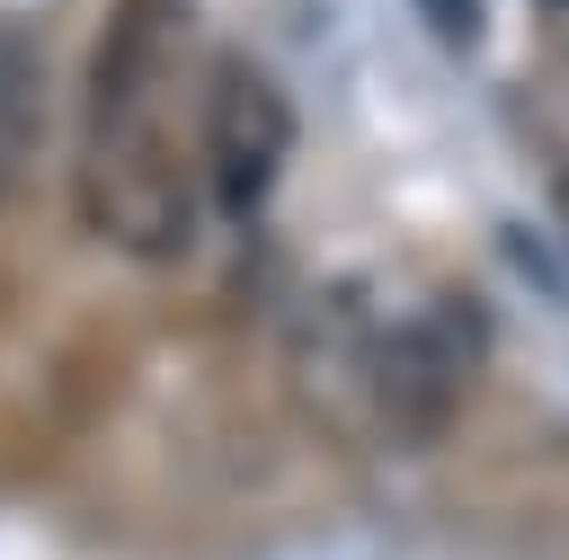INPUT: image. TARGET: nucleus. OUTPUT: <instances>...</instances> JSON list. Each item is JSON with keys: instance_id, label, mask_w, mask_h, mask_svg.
Listing matches in <instances>:
<instances>
[{"instance_id": "nucleus-1", "label": "nucleus", "mask_w": 569, "mask_h": 560, "mask_svg": "<svg viewBox=\"0 0 569 560\" xmlns=\"http://www.w3.org/2000/svg\"><path fill=\"white\" fill-rule=\"evenodd\" d=\"M71 204L80 222L133 258L169 267L196 240V80H187V9L178 0H116L71 124Z\"/></svg>"}, {"instance_id": "nucleus-2", "label": "nucleus", "mask_w": 569, "mask_h": 560, "mask_svg": "<svg viewBox=\"0 0 569 560\" xmlns=\"http://www.w3.org/2000/svg\"><path fill=\"white\" fill-rule=\"evenodd\" d=\"M293 160V98L258 53H196V196L249 222Z\"/></svg>"}, {"instance_id": "nucleus-3", "label": "nucleus", "mask_w": 569, "mask_h": 560, "mask_svg": "<svg viewBox=\"0 0 569 560\" xmlns=\"http://www.w3.org/2000/svg\"><path fill=\"white\" fill-rule=\"evenodd\" d=\"M382 320L391 302L356 276H311L293 293L284 320V364H293V400L338 427V436H373V364H382Z\"/></svg>"}, {"instance_id": "nucleus-4", "label": "nucleus", "mask_w": 569, "mask_h": 560, "mask_svg": "<svg viewBox=\"0 0 569 560\" xmlns=\"http://www.w3.org/2000/svg\"><path fill=\"white\" fill-rule=\"evenodd\" d=\"M471 364H480L471 311H453V302L391 311L382 320V364H373V436H400V444L445 436L462 391H471Z\"/></svg>"}, {"instance_id": "nucleus-5", "label": "nucleus", "mask_w": 569, "mask_h": 560, "mask_svg": "<svg viewBox=\"0 0 569 560\" xmlns=\"http://www.w3.org/2000/svg\"><path fill=\"white\" fill-rule=\"evenodd\" d=\"M36 142H44V62L18 27H0V204L18 196Z\"/></svg>"}, {"instance_id": "nucleus-6", "label": "nucleus", "mask_w": 569, "mask_h": 560, "mask_svg": "<svg viewBox=\"0 0 569 560\" xmlns=\"http://www.w3.org/2000/svg\"><path fill=\"white\" fill-rule=\"evenodd\" d=\"M418 18H427L445 44H471V36H480V0H418Z\"/></svg>"}, {"instance_id": "nucleus-7", "label": "nucleus", "mask_w": 569, "mask_h": 560, "mask_svg": "<svg viewBox=\"0 0 569 560\" xmlns=\"http://www.w3.org/2000/svg\"><path fill=\"white\" fill-rule=\"evenodd\" d=\"M533 27H542L560 53H569V0H533Z\"/></svg>"}, {"instance_id": "nucleus-8", "label": "nucleus", "mask_w": 569, "mask_h": 560, "mask_svg": "<svg viewBox=\"0 0 569 560\" xmlns=\"http://www.w3.org/2000/svg\"><path fill=\"white\" fill-rule=\"evenodd\" d=\"M551 213H560V231H569V160H560V178H551Z\"/></svg>"}]
</instances>
